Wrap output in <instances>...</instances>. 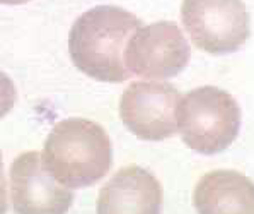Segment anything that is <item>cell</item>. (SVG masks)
Listing matches in <instances>:
<instances>
[{"label":"cell","instance_id":"1","mask_svg":"<svg viewBox=\"0 0 254 214\" xmlns=\"http://www.w3.org/2000/svg\"><path fill=\"white\" fill-rule=\"evenodd\" d=\"M142 21L113 5H99L82 14L68 34L73 65L101 83H125L131 76L125 65V46Z\"/></svg>","mask_w":254,"mask_h":214},{"label":"cell","instance_id":"2","mask_svg":"<svg viewBox=\"0 0 254 214\" xmlns=\"http://www.w3.org/2000/svg\"><path fill=\"white\" fill-rule=\"evenodd\" d=\"M41 163L58 184L70 190L91 187L111 168V141L92 120H62L46 137Z\"/></svg>","mask_w":254,"mask_h":214},{"label":"cell","instance_id":"3","mask_svg":"<svg viewBox=\"0 0 254 214\" xmlns=\"http://www.w3.org/2000/svg\"><path fill=\"white\" fill-rule=\"evenodd\" d=\"M176 125L190 149L217 154L236 141L241 128V108L227 91L203 86L179 100Z\"/></svg>","mask_w":254,"mask_h":214},{"label":"cell","instance_id":"4","mask_svg":"<svg viewBox=\"0 0 254 214\" xmlns=\"http://www.w3.org/2000/svg\"><path fill=\"white\" fill-rule=\"evenodd\" d=\"M181 17L194 46L212 55L237 52L251 33L242 0H185Z\"/></svg>","mask_w":254,"mask_h":214},{"label":"cell","instance_id":"5","mask_svg":"<svg viewBox=\"0 0 254 214\" xmlns=\"http://www.w3.org/2000/svg\"><path fill=\"white\" fill-rule=\"evenodd\" d=\"M190 43L174 22L161 21L142 26L125 46L128 72L145 79H169L178 76L190 62Z\"/></svg>","mask_w":254,"mask_h":214},{"label":"cell","instance_id":"6","mask_svg":"<svg viewBox=\"0 0 254 214\" xmlns=\"http://www.w3.org/2000/svg\"><path fill=\"white\" fill-rule=\"evenodd\" d=\"M179 91L167 83L138 81L123 91L120 116L131 134L143 141H164L178 132Z\"/></svg>","mask_w":254,"mask_h":214},{"label":"cell","instance_id":"7","mask_svg":"<svg viewBox=\"0 0 254 214\" xmlns=\"http://www.w3.org/2000/svg\"><path fill=\"white\" fill-rule=\"evenodd\" d=\"M10 201L15 214H67L73 192L45 170L40 153L27 151L10 166Z\"/></svg>","mask_w":254,"mask_h":214},{"label":"cell","instance_id":"8","mask_svg":"<svg viewBox=\"0 0 254 214\" xmlns=\"http://www.w3.org/2000/svg\"><path fill=\"white\" fill-rule=\"evenodd\" d=\"M162 187L140 166H127L113 175L97 197V214H161Z\"/></svg>","mask_w":254,"mask_h":214},{"label":"cell","instance_id":"9","mask_svg":"<svg viewBox=\"0 0 254 214\" xmlns=\"http://www.w3.org/2000/svg\"><path fill=\"white\" fill-rule=\"evenodd\" d=\"M198 214H254V182L236 170H215L194 187Z\"/></svg>","mask_w":254,"mask_h":214},{"label":"cell","instance_id":"10","mask_svg":"<svg viewBox=\"0 0 254 214\" xmlns=\"http://www.w3.org/2000/svg\"><path fill=\"white\" fill-rule=\"evenodd\" d=\"M15 100H17V91L12 79L0 71V120L12 110Z\"/></svg>","mask_w":254,"mask_h":214},{"label":"cell","instance_id":"11","mask_svg":"<svg viewBox=\"0 0 254 214\" xmlns=\"http://www.w3.org/2000/svg\"><path fill=\"white\" fill-rule=\"evenodd\" d=\"M7 213V190H5V178H3V166H2V153H0V214Z\"/></svg>","mask_w":254,"mask_h":214},{"label":"cell","instance_id":"12","mask_svg":"<svg viewBox=\"0 0 254 214\" xmlns=\"http://www.w3.org/2000/svg\"><path fill=\"white\" fill-rule=\"evenodd\" d=\"M27 2H31V0H0V3H7V5H22Z\"/></svg>","mask_w":254,"mask_h":214}]
</instances>
